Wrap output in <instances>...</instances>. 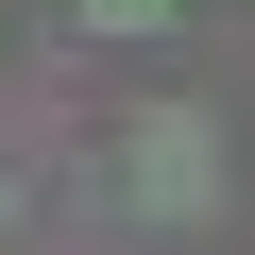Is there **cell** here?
I'll list each match as a JSON object with an SVG mask.
<instances>
[{
	"mask_svg": "<svg viewBox=\"0 0 255 255\" xmlns=\"http://www.w3.org/2000/svg\"><path fill=\"white\" fill-rule=\"evenodd\" d=\"M153 17H170V0H85V34H153Z\"/></svg>",
	"mask_w": 255,
	"mask_h": 255,
	"instance_id": "cell-2",
	"label": "cell"
},
{
	"mask_svg": "<svg viewBox=\"0 0 255 255\" xmlns=\"http://www.w3.org/2000/svg\"><path fill=\"white\" fill-rule=\"evenodd\" d=\"M119 170H136L153 221H204V204H221V119H204V102H153L136 136H119Z\"/></svg>",
	"mask_w": 255,
	"mask_h": 255,
	"instance_id": "cell-1",
	"label": "cell"
},
{
	"mask_svg": "<svg viewBox=\"0 0 255 255\" xmlns=\"http://www.w3.org/2000/svg\"><path fill=\"white\" fill-rule=\"evenodd\" d=\"M0 221H17V170H0Z\"/></svg>",
	"mask_w": 255,
	"mask_h": 255,
	"instance_id": "cell-3",
	"label": "cell"
}]
</instances>
